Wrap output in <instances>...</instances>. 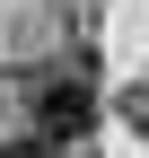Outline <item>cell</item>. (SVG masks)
Wrapping results in <instances>:
<instances>
[{"label": "cell", "mask_w": 149, "mask_h": 158, "mask_svg": "<svg viewBox=\"0 0 149 158\" xmlns=\"http://www.w3.org/2000/svg\"><path fill=\"white\" fill-rule=\"evenodd\" d=\"M26 114H35V132H53V141H79V132L97 123V97H88V62L35 70V79H26Z\"/></svg>", "instance_id": "obj_1"}, {"label": "cell", "mask_w": 149, "mask_h": 158, "mask_svg": "<svg viewBox=\"0 0 149 158\" xmlns=\"http://www.w3.org/2000/svg\"><path fill=\"white\" fill-rule=\"evenodd\" d=\"M0 158H62L53 132H18V141H0Z\"/></svg>", "instance_id": "obj_2"}, {"label": "cell", "mask_w": 149, "mask_h": 158, "mask_svg": "<svg viewBox=\"0 0 149 158\" xmlns=\"http://www.w3.org/2000/svg\"><path fill=\"white\" fill-rule=\"evenodd\" d=\"M123 123H132L140 141H149V88H123Z\"/></svg>", "instance_id": "obj_3"}]
</instances>
